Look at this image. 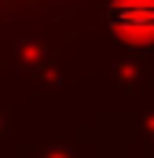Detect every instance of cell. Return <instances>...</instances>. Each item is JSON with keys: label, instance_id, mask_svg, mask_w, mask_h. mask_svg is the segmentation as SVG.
<instances>
[{"label": "cell", "instance_id": "6da1fadb", "mask_svg": "<svg viewBox=\"0 0 154 158\" xmlns=\"http://www.w3.org/2000/svg\"><path fill=\"white\" fill-rule=\"evenodd\" d=\"M107 26L128 44H151L154 40V0H110L107 4Z\"/></svg>", "mask_w": 154, "mask_h": 158}]
</instances>
